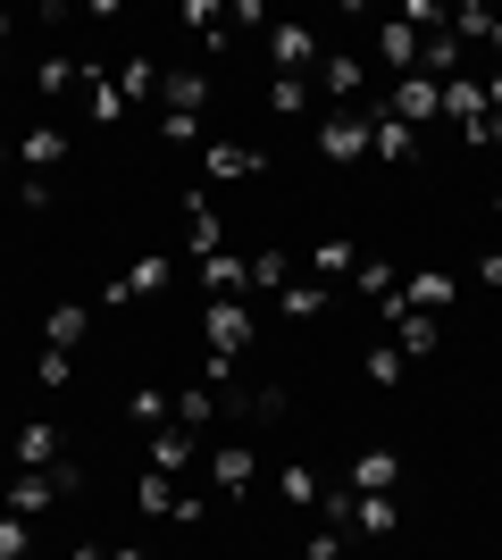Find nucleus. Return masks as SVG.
I'll return each mask as SVG.
<instances>
[{"mask_svg": "<svg viewBox=\"0 0 502 560\" xmlns=\"http://www.w3.org/2000/svg\"><path fill=\"white\" fill-rule=\"evenodd\" d=\"M318 93H327L335 109H369V101H377V68L352 59V50H327V59H318Z\"/></svg>", "mask_w": 502, "mask_h": 560, "instance_id": "nucleus-1", "label": "nucleus"}, {"mask_svg": "<svg viewBox=\"0 0 502 560\" xmlns=\"http://www.w3.org/2000/svg\"><path fill=\"white\" fill-rule=\"evenodd\" d=\"M377 101L402 117V126H419V135L444 126V84H435V75H394V84H377Z\"/></svg>", "mask_w": 502, "mask_h": 560, "instance_id": "nucleus-2", "label": "nucleus"}, {"mask_svg": "<svg viewBox=\"0 0 502 560\" xmlns=\"http://www.w3.org/2000/svg\"><path fill=\"white\" fill-rule=\"evenodd\" d=\"M218 419H235V401H226V385H167V427H185V435H201V427H218Z\"/></svg>", "mask_w": 502, "mask_h": 560, "instance_id": "nucleus-3", "label": "nucleus"}, {"mask_svg": "<svg viewBox=\"0 0 502 560\" xmlns=\"http://www.w3.org/2000/svg\"><path fill=\"white\" fill-rule=\"evenodd\" d=\"M185 252H192V268L226 252V218H218V192L210 185H185Z\"/></svg>", "mask_w": 502, "mask_h": 560, "instance_id": "nucleus-4", "label": "nucleus"}, {"mask_svg": "<svg viewBox=\"0 0 502 560\" xmlns=\"http://www.w3.org/2000/svg\"><path fill=\"white\" fill-rule=\"evenodd\" d=\"M318 160H335V167L369 160V109H327L318 117Z\"/></svg>", "mask_w": 502, "mask_h": 560, "instance_id": "nucleus-5", "label": "nucleus"}, {"mask_svg": "<svg viewBox=\"0 0 502 560\" xmlns=\"http://www.w3.org/2000/svg\"><path fill=\"white\" fill-rule=\"evenodd\" d=\"M260 151L252 142H226V135H210L201 142V185H243V176H260Z\"/></svg>", "mask_w": 502, "mask_h": 560, "instance_id": "nucleus-6", "label": "nucleus"}, {"mask_svg": "<svg viewBox=\"0 0 502 560\" xmlns=\"http://www.w3.org/2000/svg\"><path fill=\"white\" fill-rule=\"evenodd\" d=\"M167 284H176V259H167V252H151V259H135L126 277H109V284H101V302L118 310V302H143V293H167Z\"/></svg>", "mask_w": 502, "mask_h": 560, "instance_id": "nucleus-7", "label": "nucleus"}, {"mask_svg": "<svg viewBox=\"0 0 502 560\" xmlns=\"http://www.w3.org/2000/svg\"><path fill=\"white\" fill-rule=\"evenodd\" d=\"M268 59H277V75H311L318 84V59H327V50H318V25H277V34H268Z\"/></svg>", "mask_w": 502, "mask_h": 560, "instance_id": "nucleus-8", "label": "nucleus"}, {"mask_svg": "<svg viewBox=\"0 0 502 560\" xmlns=\"http://www.w3.org/2000/svg\"><path fill=\"white\" fill-rule=\"evenodd\" d=\"M210 486H218V502H252V486H260L252 444H218V452H210Z\"/></svg>", "mask_w": 502, "mask_h": 560, "instance_id": "nucleus-9", "label": "nucleus"}, {"mask_svg": "<svg viewBox=\"0 0 502 560\" xmlns=\"http://www.w3.org/2000/svg\"><path fill=\"white\" fill-rule=\"evenodd\" d=\"M210 109V75L201 68H167L160 75V117H201Z\"/></svg>", "mask_w": 502, "mask_h": 560, "instance_id": "nucleus-10", "label": "nucleus"}, {"mask_svg": "<svg viewBox=\"0 0 502 560\" xmlns=\"http://www.w3.org/2000/svg\"><path fill=\"white\" fill-rule=\"evenodd\" d=\"M402 486V452L394 444H360L352 452V493H394Z\"/></svg>", "mask_w": 502, "mask_h": 560, "instance_id": "nucleus-11", "label": "nucleus"}, {"mask_svg": "<svg viewBox=\"0 0 502 560\" xmlns=\"http://www.w3.org/2000/svg\"><path fill=\"white\" fill-rule=\"evenodd\" d=\"M369 151L377 160H419V126H402L385 101H369Z\"/></svg>", "mask_w": 502, "mask_h": 560, "instance_id": "nucleus-12", "label": "nucleus"}, {"mask_svg": "<svg viewBox=\"0 0 502 560\" xmlns=\"http://www.w3.org/2000/svg\"><path fill=\"white\" fill-rule=\"evenodd\" d=\"M385 335H394V351H402V360H435V351H444V318H428V310H402Z\"/></svg>", "mask_w": 502, "mask_h": 560, "instance_id": "nucleus-13", "label": "nucleus"}, {"mask_svg": "<svg viewBox=\"0 0 502 560\" xmlns=\"http://www.w3.org/2000/svg\"><path fill=\"white\" fill-rule=\"evenodd\" d=\"M0 493H9V511H17V518H43L50 502H68V493L50 486V468H17V477H9Z\"/></svg>", "mask_w": 502, "mask_h": 560, "instance_id": "nucleus-14", "label": "nucleus"}, {"mask_svg": "<svg viewBox=\"0 0 502 560\" xmlns=\"http://www.w3.org/2000/svg\"><path fill=\"white\" fill-rule=\"evenodd\" d=\"M419 50H428V43H419V34H410L402 18H385V25H377V59H385V84H394V75H419Z\"/></svg>", "mask_w": 502, "mask_h": 560, "instance_id": "nucleus-15", "label": "nucleus"}, {"mask_svg": "<svg viewBox=\"0 0 502 560\" xmlns=\"http://www.w3.org/2000/svg\"><path fill=\"white\" fill-rule=\"evenodd\" d=\"M84 335H93V302H59L43 318V351H68L75 360V343H84Z\"/></svg>", "mask_w": 502, "mask_h": 560, "instance_id": "nucleus-16", "label": "nucleus"}, {"mask_svg": "<svg viewBox=\"0 0 502 560\" xmlns=\"http://www.w3.org/2000/svg\"><path fill=\"white\" fill-rule=\"evenodd\" d=\"M352 527L377 536V544H394L402 536V502H394V493H352Z\"/></svg>", "mask_w": 502, "mask_h": 560, "instance_id": "nucleus-17", "label": "nucleus"}, {"mask_svg": "<svg viewBox=\"0 0 502 560\" xmlns=\"http://www.w3.org/2000/svg\"><path fill=\"white\" fill-rule=\"evenodd\" d=\"M59 160H68V135H59V126H25L17 135V167L25 176H50Z\"/></svg>", "mask_w": 502, "mask_h": 560, "instance_id": "nucleus-18", "label": "nucleus"}, {"mask_svg": "<svg viewBox=\"0 0 502 560\" xmlns=\"http://www.w3.org/2000/svg\"><path fill=\"white\" fill-rule=\"evenodd\" d=\"M192 460H201V435H185V427H160V435H151V468H160V477H185Z\"/></svg>", "mask_w": 502, "mask_h": 560, "instance_id": "nucleus-19", "label": "nucleus"}, {"mask_svg": "<svg viewBox=\"0 0 502 560\" xmlns=\"http://www.w3.org/2000/svg\"><path fill=\"white\" fill-rule=\"evenodd\" d=\"M360 259H369V252H360L352 234H327V243H318V268H311V277H318V284H352V277H360Z\"/></svg>", "mask_w": 502, "mask_h": 560, "instance_id": "nucleus-20", "label": "nucleus"}, {"mask_svg": "<svg viewBox=\"0 0 502 560\" xmlns=\"http://www.w3.org/2000/svg\"><path fill=\"white\" fill-rule=\"evenodd\" d=\"M453 293H460V284L444 277V268H419V277H402V302H410V310H428V318H444V310H453Z\"/></svg>", "mask_w": 502, "mask_h": 560, "instance_id": "nucleus-21", "label": "nucleus"}, {"mask_svg": "<svg viewBox=\"0 0 502 560\" xmlns=\"http://www.w3.org/2000/svg\"><path fill=\"white\" fill-rule=\"evenodd\" d=\"M318 493H327V486H318L311 460H285V468H277V502H285V511H318Z\"/></svg>", "mask_w": 502, "mask_h": 560, "instance_id": "nucleus-22", "label": "nucleus"}, {"mask_svg": "<svg viewBox=\"0 0 502 560\" xmlns=\"http://www.w3.org/2000/svg\"><path fill=\"white\" fill-rule=\"evenodd\" d=\"M84 117H93V126H118V117H126V93H118V75L84 68Z\"/></svg>", "mask_w": 502, "mask_h": 560, "instance_id": "nucleus-23", "label": "nucleus"}, {"mask_svg": "<svg viewBox=\"0 0 502 560\" xmlns=\"http://www.w3.org/2000/svg\"><path fill=\"white\" fill-rule=\"evenodd\" d=\"M68 452H59V427L50 419H34V427H17V468H59Z\"/></svg>", "mask_w": 502, "mask_h": 560, "instance_id": "nucleus-24", "label": "nucleus"}, {"mask_svg": "<svg viewBox=\"0 0 502 560\" xmlns=\"http://www.w3.org/2000/svg\"><path fill=\"white\" fill-rule=\"evenodd\" d=\"M201 284H210V302H243V284H252V268H243L235 252L201 259Z\"/></svg>", "mask_w": 502, "mask_h": 560, "instance_id": "nucleus-25", "label": "nucleus"}, {"mask_svg": "<svg viewBox=\"0 0 502 560\" xmlns=\"http://www.w3.org/2000/svg\"><path fill=\"white\" fill-rule=\"evenodd\" d=\"M135 502H143L151 518H176V502H185V477H160V468H143V477H135Z\"/></svg>", "mask_w": 502, "mask_h": 560, "instance_id": "nucleus-26", "label": "nucleus"}, {"mask_svg": "<svg viewBox=\"0 0 502 560\" xmlns=\"http://www.w3.org/2000/svg\"><path fill=\"white\" fill-rule=\"evenodd\" d=\"M277 310H285L293 327H311L318 310H327V284H318V277H293V284H285V293H277Z\"/></svg>", "mask_w": 502, "mask_h": 560, "instance_id": "nucleus-27", "label": "nucleus"}, {"mask_svg": "<svg viewBox=\"0 0 502 560\" xmlns=\"http://www.w3.org/2000/svg\"><path fill=\"white\" fill-rule=\"evenodd\" d=\"M478 109H486V84H478V75H469V68L444 75V117H453V126H469Z\"/></svg>", "mask_w": 502, "mask_h": 560, "instance_id": "nucleus-28", "label": "nucleus"}, {"mask_svg": "<svg viewBox=\"0 0 502 560\" xmlns=\"http://www.w3.org/2000/svg\"><path fill=\"white\" fill-rule=\"evenodd\" d=\"M311 93H318L311 75H268V109L277 117H311Z\"/></svg>", "mask_w": 502, "mask_h": 560, "instance_id": "nucleus-29", "label": "nucleus"}, {"mask_svg": "<svg viewBox=\"0 0 502 560\" xmlns=\"http://www.w3.org/2000/svg\"><path fill=\"white\" fill-rule=\"evenodd\" d=\"M243 268H252V293H285V284H293V259L277 252V243H268V252H252Z\"/></svg>", "mask_w": 502, "mask_h": 560, "instance_id": "nucleus-30", "label": "nucleus"}, {"mask_svg": "<svg viewBox=\"0 0 502 560\" xmlns=\"http://www.w3.org/2000/svg\"><path fill=\"white\" fill-rule=\"evenodd\" d=\"M160 59H126V68H118V93H126V109H135V101H160Z\"/></svg>", "mask_w": 502, "mask_h": 560, "instance_id": "nucleus-31", "label": "nucleus"}, {"mask_svg": "<svg viewBox=\"0 0 502 560\" xmlns=\"http://www.w3.org/2000/svg\"><path fill=\"white\" fill-rule=\"evenodd\" d=\"M402 369H410V360H402V351H394V335H385V343L369 351V360H360V376H369L377 394H385V385H402Z\"/></svg>", "mask_w": 502, "mask_h": 560, "instance_id": "nucleus-32", "label": "nucleus"}, {"mask_svg": "<svg viewBox=\"0 0 502 560\" xmlns=\"http://www.w3.org/2000/svg\"><path fill=\"white\" fill-rule=\"evenodd\" d=\"M126 419L135 427H167V385H135V394H126Z\"/></svg>", "mask_w": 502, "mask_h": 560, "instance_id": "nucleus-33", "label": "nucleus"}, {"mask_svg": "<svg viewBox=\"0 0 502 560\" xmlns=\"http://www.w3.org/2000/svg\"><path fill=\"white\" fill-rule=\"evenodd\" d=\"M360 293H369V302H385V293H402V268H394V259H360Z\"/></svg>", "mask_w": 502, "mask_h": 560, "instance_id": "nucleus-34", "label": "nucleus"}, {"mask_svg": "<svg viewBox=\"0 0 502 560\" xmlns=\"http://www.w3.org/2000/svg\"><path fill=\"white\" fill-rule=\"evenodd\" d=\"M486 34H494V9H478V0H460V9H453V43L469 50V43H486Z\"/></svg>", "mask_w": 502, "mask_h": 560, "instance_id": "nucleus-35", "label": "nucleus"}, {"mask_svg": "<svg viewBox=\"0 0 502 560\" xmlns=\"http://www.w3.org/2000/svg\"><path fill=\"white\" fill-rule=\"evenodd\" d=\"M25 552H34V518L0 511V560H25Z\"/></svg>", "mask_w": 502, "mask_h": 560, "instance_id": "nucleus-36", "label": "nucleus"}, {"mask_svg": "<svg viewBox=\"0 0 502 560\" xmlns=\"http://www.w3.org/2000/svg\"><path fill=\"white\" fill-rule=\"evenodd\" d=\"M34 84H43V93H68V84H84V68H75V59H43Z\"/></svg>", "mask_w": 502, "mask_h": 560, "instance_id": "nucleus-37", "label": "nucleus"}, {"mask_svg": "<svg viewBox=\"0 0 502 560\" xmlns=\"http://www.w3.org/2000/svg\"><path fill=\"white\" fill-rule=\"evenodd\" d=\"M460 142H478V151H494V142H502V109H478L469 126H460Z\"/></svg>", "mask_w": 502, "mask_h": 560, "instance_id": "nucleus-38", "label": "nucleus"}, {"mask_svg": "<svg viewBox=\"0 0 502 560\" xmlns=\"http://www.w3.org/2000/svg\"><path fill=\"white\" fill-rule=\"evenodd\" d=\"M302 560H343V527H311V544H302Z\"/></svg>", "mask_w": 502, "mask_h": 560, "instance_id": "nucleus-39", "label": "nucleus"}, {"mask_svg": "<svg viewBox=\"0 0 502 560\" xmlns=\"http://www.w3.org/2000/svg\"><path fill=\"white\" fill-rule=\"evenodd\" d=\"M34 376H43L50 394H59V385H68V376H75V360H68V351H43V360H34Z\"/></svg>", "mask_w": 502, "mask_h": 560, "instance_id": "nucleus-40", "label": "nucleus"}, {"mask_svg": "<svg viewBox=\"0 0 502 560\" xmlns=\"http://www.w3.org/2000/svg\"><path fill=\"white\" fill-rule=\"evenodd\" d=\"M9 201H17V210H43V201H50V176H17V192H9Z\"/></svg>", "mask_w": 502, "mask_h": 560, "instance_id": "nucleus-41", "label": "nucleus"}, {"mask_svg": "<svg viewBox=\"0 0 502 560\" xmlns=\"http://www.w3.org/2000/svg\"><path fill=\"white\" fill-rule=\"evenodd\" d=\"M201 518H210V493H192V486H185V502H176V527H201Z\"/></svg>", "mask_w": 502, "mask_h": 560, "instance_id": "nucleus-42", "label": "nucleus"}, {"mask_svg": "<svg viewBox=\"0 0 502 560\" xmlns=\"http://www.w3.org/2000/svg\"><path fill=\"white\" fill-rule=\"evenodd\" d=\"M478 284H502V252H478Z\"/></svg>", "mask_w": 502, "mask_h": 560, "instance_id": "nucleus-43", "label": "nucleus"}, {"mask_svg": "<svg viewBox=\"0 0 502 560\" xmlns=\"http://www.w3.org/2000/svg\"><path fill=\"white\" fill-rule=\"evenodd\" d=\"M478 84H486V109H502V68H494V75H478Z\"/></svg>", "mask_w": 502, "mask_h": 560, "instance_id": "nucleus-44", "label": "nucleus"}, {"mask_svg": "<svg viewBox=\"0 0 502 560\" xmlns=\"http://www.w3.org/2000/svg\"><path fill=\"white\" fill-rule=\"evenodd\" d=\"M68 560H109V544H75V552Z\"/></svg>", "mask_w": 502, "mask_h": 560, "instance_id": "nucleus-45", "label": "nucleus"}, {"mask_svg": "<svg viewBox=\"0 0 502 560\" xmlns=\"http://www.w3.org/2000/svg\"><path fill=\"white\" fill-rule=\"evenodd\" d=\"M109 560H151V552H143V544H118V552H109Z\"/></svg>", "mask_w": 502, "mask_h": 560, "instance_id": "nucleus-46", "label": "nucleus"}, {"mask_svg": "<svg viewBox=\"0 0 502 560\" xmlns=\"http://www.w3.org/2000/svg\"><path fill=\"white\" fill-rule=\"evenodd\" d=\"M486 50H494V68H502V18H494V34H486Z\"/></svg>", "mask_w": 502, "mask_h": 560, "instance_id": "nucleus-47", "label": "nucleus"}, {"mask_svg": "<svg viewBox=\"0 0 502 560\" xmlns=\"http://www.w3.org/2000/svg\"><path fill=\"white\" fill-rule=\"evenodd\" d=\"M9 34H17V18H9V9H0V50H9Z\"/></svg>", "mask_w": 502, "mask_h": 560, "instance_id": "nucleus-48", "label": "nucleus"}, {"mask_svg": "<svg viewBox=\"0 0 502 560\" xmlns=\"http://www.w3.org/2000/svg\"><path fill=\"white\" fill-rule=\"evenodd\" d=\"M0 201H9V185H0Z\"/></svg>", "mask_w": 502, "mask_h": 560, "instance_id": "nucleus-49", "label": "nucleus"}, {"mask_svg": "<svg viewBox=\"0 0 502 560\" xmlns=\"http://www.w3.org/2000/svg\"><path fill=\"white\" fill-rule=\"evenodd\" d=\"M494 210H502V192H494Z\"/></svg>", "mask_w": 502, "mask_h": 560, "instance_id": "nucleus-50", "label": "nucleus"}]
</instances>
